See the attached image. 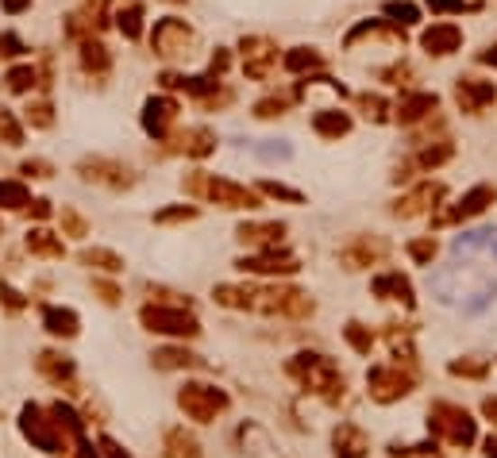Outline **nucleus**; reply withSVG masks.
I'll list each match as a JSON object with an SVG mask.
<instances>
[{
  "label": "nucleus",
  "instance_id": "1",
  "mask_svg": "<svg viewBox=\"0 0 497 458\" xmlns=\"http://www.w3.org/2000/svg\"><path fill=\"white\" fill-rule=\"evenodd\" d=\"M212 297L224 308L281 316V320H308L317 312V300L305 289H293V285H216Z\"/></svg>",
  "mask_w": 497,
  "mask_h": 458
},
{
  "label": "nucleus",
  "instance_id": "2",
  "mask_svg": "<svg viewBox=\"0 0 497 458\" xmlns=\"http://www.w3.org/2000/svg\"><path fill=\"white\" fill-rule=\"evenodd\" d=\"M286 374L301 385L305 393L328 400V405H339L347 397V378L328 354H317V351H297L293 359L286 362Z\"/></svg>",
  "mask_w": 497,
  "mask_h": 458
},
{
  "label": "nucleus",
  "instance_id": "3",
  "mask_svg": "<svg viewBox=\"0 0 497 458\" xmlns=\"http://www.w3.org/2000/svg\"><path fill=\"white\" fill-rule=\"evenodd\" d=\"M428 435L451 443V447H474L478 443V420L466 412L463 405H451V400H436L428 408Z\"/></svg>",
  "mask_w": 497,
  "mask_h": 458
},
{
  "label": "nucleus",
  "instance_id": "4",
  "mask_svg": "<svg viewBox=\"0 0 497 458\" xmlns=\"http://www.w3.org/2000/svg\"><path fill=\"white\" fill-rule=\"evenodd\" d=\"M232 405V397L220 389V385H208V381H186L178 389V408L186 412L193 424H212L216 417H224Z\"/></svg>",
  "mask_w": 497,
  "mask_h": 458
},
{
  "label": "nucleus",
  "instance_id": "5",
  "mask_svg": "<svg viewBox=\"0 0 497 458\" xmlns=\"http://www.w3.org/2000/svg\"><path fill=\"white\" fill-rule=\"evenodd\" d=\"M139 324L154 335L170 339H197L201 335V320L193 316L186 305H143L139 308Z\"/></svg>",
  "mask_w": 497,
  "mask_h": 458
},
{
  "label": "nucleus",
  "instance_id": "6",
  "mask_svg": "<svg viewBox=\"0 0 497 458\" xmlns=\"http://www.w3.org/2000/svg\"><path fill=\"white\" fill-rule=\"evenodd\" d=\"M417 389V374L413 370H401V362H382L366 370V393L378 405H393Z\"/></svg>",
  "mask_w": 497,
  "mask_h": 458
},
{
  "label": "nucleus",
  "instance_id": "7",
  "mask_svg": "<svg viewBox=\"0 0 497 458\" xmlns=\"http://www.w3.org/2000/svg\"><path fill=\"white\" fill-rule=\"evenodd\" d=\"M20 432H23V439L32 443V447L47 451V454H62V451H66V435L59 432V424L51 420V412L39 408V405H23V412H20Z\"/></svg>",
  "mask_w": 497,
  "mask_h": 458
},
{
  "label": "nucleus",
  "instance_id": "8",
  "mask_svg": "<svg viewBox=\"0 0 497 458\" xmlns=\"http://www.w3.org/2000/svg\"><path fill=\"white\" fill-rule=\"evenodd\" d=\"M235 266L244 270V274H254V278H293L297 270H301V262H297L290 251H281V247L244 254Z\"/></svg>",
  "mask_w": 497,
  "mask_h": 458
},
{
  "label": "nucleus",
  "instance_id": "9",
  "mask_svg": "<svg viewBox=\"0 0 497 458\" xmlns=\"http://www.w3.org/2000/svg\"><path fill=\"white\" fill-rule=\"evenodd\" d=\"M212 205H220V208H232V212H254L262 205V193L259 189H247V185H235L228 178H205V193Z\"/></svg>",
  "mask_w": 497,
  "mask_h": 458
},
{
  "label": "nucleus",
  "instance_id": "10",
  "mask_svg": "<svg viewBox=\"0 0 497 458\" xmlns=\"http://www.w3.org/2000/svg\"><path fill=\"white\" fill-rule=\"evenodd\" d=\"M151 47L154 54H162V59H178V54H189L193 47V27L178 16H166L154 23V35H151Z\"/></svg>",
  "mask_w": 497,
  "mask_h": 458
},
{
  "label": "nucleus",
  "instance_id": "11",
  "mask_svg": "<svg viewBox=\"0 0 497 458\" xmlns=\"http://www.w3.org/2000/svg\"><path fill=\"white\" fill-rule=\"evenodd\" d=\"M490 205H497V189H493V185H474V189L463 193L459 205H451L447 212H439V216H436V227L474 220V216H482V212H486Z\"/></svg>",
  "mask_w": 497,
  "mask_h": 458
},
{
  "label": "nucleus",
  "instance_id": "12",
  "mask_svg": "<svg viewBox=\"0 0 497 458\" xmlns=\"http://www.w3.org/2000/svg\"><path fill=\"white\" fill-rule=\"evenodd\" d=\"M447 197V185L444 181H424V185H417L413 193H405L401 200H393V216L397 220H413V216H424V212H432L439 200Z\"/></svg>",
  "mask_w": 497,
  "mask_h": 458
},
{
  "label": "nucleus",
  "instance_id": "13",
  "mask_svg": "<svg viewBox=\"0 0 497 458\" xmlns=\"http://www.w3.org/2000/svg\"><path fill=\"white\" fill-rule=\"evenodd\" d=\"M390 254V243L378 239V235H354L344 251H339V262H344L347 270H371L378 262H386Z\"/></svg>",
  "mask_w": 497,
  "mask_h": 458
},
{
  "label": "nucleus",
  "instance_id": "14",
  "mask_svg": "<svg viewBox=\"0 0 497 458\" xmlns=\"http://www.w3.org/2000/svg\"><path fill=\"white\" fill-rule=\"evenodd\" d=\"M274 66H278V47H274V42L262 39V35L244 39V69H247V78L266 81Z\"/></svg>",
  "mask_w": 497,
  "mask_h": 458
},
{
  "label": "nucleus",
  "instance_id": "15",
  "mask_svg": "<svg viewBox=\"0 0 497 458\" xmlns=\"http://www.w3.org/2000/svg\"><path fill=\"white\" fill-rule=\"evenodd\" d=\"M78 174L85 181H97V185H108V189H127L135 178H132V169L120 166V162H108V159H85L78 166Z\"/></svg>",
  "mask_w": 497,
  "mask_h": 458
},
{
  "label": "nucleus",
  "instance_id": "16",
  "mask_svg": "<svg viewBox=\"0 0 497 458\" xmlns=\"http://www.w3.org/2000/svg\"><path fill=\"white\" fill-rule=\"evenodd\" d=\"M35 366H39V374L47 378L51 385L78 393V370H74V359H66V354H59V351H42L39 359H35Z\"/></svg>",
  "mask_w": 497,
  "mask_h": 458
},
{
  "label": "nucleus",
  "instance_id": "17",
  "mask_svg": "<svg viewBox=\"0 0 497 458\" xmlns=\"http://www.w3.org/2000/svg\"><path fill=\"white\" fill-rule=\"evenodd\" d=\"M493 96H497L493 81H482V78H459L456 81V100L466 116H478L486 105H493Z\"/></svg>",
  "mask_w": 497,
  "mask_h": 458
},
{
  "label": "nucleus",
  "instance_id": "18",
  "mask_svg": "<svg viewBox=\"0 0 497 458\" xmlns=\"http://www.w3.org/2000/svg\"><path fill=\"white\" fill-rule=\"evenodd\" d=\"M235 239L251 251H270V247H281L286 239V224L278 220H266V224H239L235 227Z\"/></svg>",
  "mask_w": 497,
  "mask_h": 458
},
{
  "label": "nucleus",
  "instance_id": "19",
  "mask_svg": "<svg viewBox=\"0 0 497 458\" xmlns=\"http://www.w3.org/2000/svg\"><path fill=\"white\" fill-rule=\"evenodd\" d=\"M178 120V100L170 96H151L143 105V132L154 135V139H166L170 127H174Z\"/></svg>",
  "mask_w": 497,
  "mask_h": 458
},
{
  "label": "nucleus",
  "instance_id": "20",
  "mask_svg": "<svg viewBox=\"0 0 497 458\" xmlns=\"http://www.w3.org/2000/svg\"><path fill=\"white\" fill-rule=\"evenodd\" d=\"M332 454L336 458H366V454H371V435H366L359 424L344 420L332 432Z\"/></svg>",
  "mask_w": 497,
  "mask_h": 458
},
{
  "label": "nucleus",
  "instance_id": "21",
  "mask_svg": "<svg viewBox=\"0 0 497 458\" xmlns=\"http://www.w3.org/2000/svg\"><path fill=\"white\" fill-rule=\"evenodd\" d=\"M371 289H374V297H382V300H397V305H405V308H417L413 281H409L401 270H386V274H378V278L371 281Z\"/></svg>",
  "mask_w": 497,
  "mask_h": 458
},
{
  "label": "nucleus",
  "instance_id": "22",
  "mask_svg": "<svg viewBox=\"0 0 497 458\" xmlns=\"http://www.w3.org/2000/svg\"><path fill=\"white\" fill-rule=\"evenodd\" d=\"M420 42H424V50H428V54L444 59V54H456L463 47V32L456 23H432L428 32L420 35Z\"/></svg>",
  "mask_w": 497,
  "mask_h": 458
},
{
  "label": "nucleus",
  "instance_id": "23",
  "mask_svg": "<svg viewBox=\"0 0 497 458\" xmlns=\"http://www.w3.org/2000/svg\"><path fill=\"white\" fill-rule=\"evenodd\" d=\"M439 108V96L436 93H405L397 100V120L401 124H420L424 116H432Z\"/></svg>",
  "mask_w": 497,
  "mask_h": 458
},
{
  "label": "nucleus",
  "instance_id": "24",
  "mask_svg": "<svg viewBox=\"0 0 497 458\" xmlns=\"http://www.w3.org/2000/svg\"><path fill=\"white\" fill-rule=\"evenodd\" d=\"M42 327H47L51 335H59V339H74V335L81 332V320H78L74 308L47 305V308H42Z\"/></svg>",
  "mask_w": 497,
  "mask_h": 458
},
{
  "label": "nucleus",
  "instance_id": "25",
  "mask_svg": "<svg viewBox=\"0 0 497 458\" xmlns=\"http://www.w3.org/2000/svg\"><path fill=\"white\" fill-rule=\"evenodd\" d=\"M151 362H154V370H201L205 366L201 354H193L186 347H159L151 354Z\"/></svg>",
  "mask_w": 497,
  "mask_h": 458
},
{
  "label": "nucleus",
  "instance_id": "26",
  "mask_svg": "<svg viewBox=\"0 0 497 458\" xmlns=\"http://www.w3.org/2000/svg\"><path fill=\"white\" fill-rule=\"evenodd\" d=\"M312 132H317L320 139H344L351 132V116L339 108H324L312 116Z\"/></svg>",
  "mask_w": 497,
  "mask_h": 458
},
{
  "label": "nucleus",
  "instance_id": "27",
  "mask_svg": "<svg viewBox=\"0 0 497 458\" xmlns=\"http://www.w3.org/2000/svg\"><path fill=\"white\" fill-rule=\"evenodd\" d=\"M27 251L39 254V259H62V254H66V243L54 235V232H47V227H35V232L27 235Z\"/></svg>",
  "mask_w": 497,
  "mask_h": 458
},
{
  "label": "nucleus",
  "instance_id": "28",
  "mask_svg": "<svg viewBox=\"0 0 497 458\" xmlns=\"http://www.w3.org/2000/svg\"><path fill=\"white\" fill-rule=\"evenodd\" d=\"M386 343L397 362H413V327L409 324H386Z\"/></svg>",
  "mask_w": 497,
  "mask_h": 458
},
{
  "label": "nucleus",
  "instance_id": "29",
  "mask_svg": "<svg viewBox=\"0 0 497 458\" xmlns=\"http://www.w3.org/2000/svg\"><path fill=\"white\" fill-rule=\"evenodd\" d=\"M166 458H201V443H197L186 427H170L166 432Z\"/></svg>",
  "mask_w": 497,
  "mask_h": 458
},
{
  "label": "nucleus",
  "instance_id": "30",
  "mask_svg": "<svg viewBox=\"0 0 497 458\" xmlns=\"http://www.w3.org/2000/svg\"><path fill=\"white\" fill-rule=\"evenodd\" d=\"M81 66L89 69V74H108L112 59H108V50H105L101 39H93V35L81 39Z\"/></svg>",
  "mask_w": 497,
  "mask_h": 458
},
{
  "label": "nucleus",
  "instance_id": "31",
  "mask_svg": "<svg viewBox=\"0 0 497 458\" xmlns=\"http://www.w3.org/2000/svg\"><path fill=\"white\" fill-rule=\"evenodd\" d=\"M181 151H186L189 159H208V154L216 151V135H212L208 127H189V132L181 135Z\"/></svg>",
  "mask_w": 497,
  "mask_h": 458
},
{
  "label": "nucleus",
  "instance_id": "32",
  "mask_svg": "<svg viewBox=\"0 0 497 458\" xmlns=\"http://www.w3.org/2000/svg\"><path fill=\"white\" fill-rule=\"evenodd\" d=\"M116 23L124 39H139L143 35V0H124L120 12H116Z\"/></svg>",
  "mask_w": 497,
  "mask_h": 458
},
{
  "label": "nucleus",
  "instance_id": "33",
  "mask_svg": "<svg viewBox=\"0 0 497 458\" xmlns=\"http://www.w3.org/2000/svg\"><path fill=\"white\" fill-rule=\"evenodd\" d=\"M344 339H347V347L354 354H363V359L374 351V332H371V327H363L359 320H347L344 324Z\"/></svg>",
  "mask_w": 497,
  "mask_h": 458
},
{
  "label": "nucleus",
  "instance_id": "34",
  "mask_svg": "<svg viewBox=\"0 0 497 458\" xmlns=\"http://www.w3.org/2000/svg\"><path fill=\"white\" fill-rule=\"evenodd\" d=\"M51 420L59 424V432H62V435H74V439L85 435V420H81L69 405H62V400H59V405H51Z\"/></svg>",
  "mask_w": 497,
  "mask_h": 458
},
{
  "label": "nucleus",
  "instance_id": "35",
  "mask_svg": "<svg viewBox=\"0 0 497 458\" xmlns=\"http://www.w3.org/2000/svg\"><path fill=\"white\" fill-rule=\"evenodd\" d=\"M281 66H286L290 74H305V69L324 66V59H320V50H312V47H293L286 59H281Z\"/></svg>",
  "mask_w": 497,
  "mask_h": 458
},
{
  "label": "nucleus",
  "instance_id": "36",
  "mask_svg": "<svg viewBox=\"0 0 497 458\" xmlns=\"http://www.w3.org/2000/svg\"><path fill=\"white\" fill-rule=\"evenodd\" d=\"M81 266H97L105 274H120L124 270V259L116 251H105V247H93V251H81Z\"/></svg>",
  "mask_w": 497,
  "mask_h": 458
},
{
  "label": "nucleus",
  "instance_id": "37",
  "mask_svg": "<svg viewBox=\"0 0 497 458\" xmlns=\"http://www.w3.org/2000/svg\"><path fill=\"white\" fill-rule=\"evenodd\" d=\"M297 100V93H274V96H262L254 105V116L259 120H274V116H286V108Z\"/></svg>",
  "mask_w": 497,
  "mask_h": 458
},
{
  "label": "nucleus",
  "instance_id": "38",
  "mask_svg": "<svg viewBox=\"0 0 497 458\" xmlns=\"http://www.w3.org/2000/svg\"><path fill=\"white\" fill-rule=\"evenodd\" d=\"M32 205V189L23 181H0V208H23Z\"/></svg>",
  "mask_w": 497,
  "mask_h": 458
},
{
  "label": "nucleus",
  "instance_id": "39",
  "mask_svg": "<svg viewBox=\"0 0 497 458\" xmlns=\"http://www.w3.org/2000/svg\"><path fill=\"white\" fill-rule=\"evenodd\" d=\"M5 81H8L12 93H32L35 81H39V69L35 66H12L8 74H5Z\"/></svg>",
  "mask_w": 497,
  "mask_h": 458
},
{
  "label": "nucleus",
  "instance_id": "40",
  "mask_svg": "<svg viewBox=\"0 0 497 458\" xmlns=\"http://www.w3.org/2000/svg\"><path fill=\"white\" fill-rule=\"evenodd\" d=\"M451 154H456V147H451V142H436V147H424L420 154H417V166L420 169H439L444 166Z\"/></svg>",
  "mask_w": 497,
  "mask_h": 458
},
{
  "label": "nucleus",
  "instance_id": "41",
  "mask_svg": "<svg viewBox=\"0 0 497 458\" xmlns=\"http://www.w3.org/2000/svg\"><path fill=\"white\" fill-rule=\"evenodd\" d=\"M447 370H451V374H456V378H471V381H482V378L490 374V362H486V359H456V362H451Z\"/></svg>",
  "mask_w": 497,
  "mask_h": 458
},
{
  "label": "nucleus",
  "instance_id": "42",
  "mask_svg": "<svg viewBox=\"0 0 497 458\" xmlns=\"http://www.w3.org/2000/svg\"><path fill=\"white\" fill-rule=\"evenodd\" d=\"M409 259H413L417 266H432V259H436V251H439V243L432 239V235H424V239H413L409 243Z\"/></svg>",
  "mask_w": 497,
  "mask_h": 458
},
{
  "label": "nucleus",
  "instance_id": "43",
  "mask_svg": "<svg viewBox=\"0 0 497 458\" xmlns=\"http://www.w3.org/2000/svg\"><path fill=\"white\" fill-rule=\"evenodd\" d=\"M359 108H363V116H366V120H374V124L390 120V116H386L390 105H386V100H382L378 93H363V96H359Z\"/></svg>",
  "mask_w": 497,
  "mask_h": 458
},
{
  "label": "nucleus",
  "instance_id": "44",
  "mask_svg": "<svg viewBox=\"0 0 497 458\" xmlns=\"http://www.w3.org/2000/svg\"><path fill=\"white\" fill-rule=\"evenodd\" d=\"M0 142H8V147H20L23 142V127L16 124L8 108H0Z\"/></svg>",
  "mask_w": 497,
  "mask_h": 458
},
{
  "label": "nucleus",
  "instance_id": "45",
  "mask_svg": "<svg viewBox=\"0 0 497 458\" xmlns=\"http://www.w3.org/2000/svg\"><path fill=\"white\" fill-rule=\"evenodd\" d=\"M259 193L274 197V200H290V205H305V197L297 189H290V185H281V181H259Z\"/></svg>",
  "mask_w": 497,
  "mask_h": 458
},
{
  "label": "nucleus",
  "instance_id": "46",
  "mask_svg": "<svg viewBox=\"0 0 497 458\" xmlns=\"http://www.w3.org/2000/svg\"><path fill=\"white\" fill-rule=\"evenodd\" d=\"M390 454L393 458H439L436 443H417V447H401V443H393Z\"/></svg>",
  "mask_w": 497,
  "mask_h": 458
},
{
  "label": "nucleus",
  "instance_id": "47",
  "mask_svg": "<svg viewBox=\"0 0 497 458\" xmlns=\"http://www.w3.org/2000/svg\"><path fill=\"white\" fill-rule=\"evenodd\" d=\"M386 16H393L397 23H417L420 12H417V5H409V0H390V5H386Z\"/></svg>",
  "mask_w": 497,
  "mask_h": 458
},
{
  "label": "nucleus",
  "instance_id": "48",
  "mask_svg": "<svg viewBox=\"0 0 497 458\" xmlns=\"http://www.w3.org/2000/svg\"><path fill=\"white\" fill-rule=\"evenodd\" d=\"M186 220H197V208L193 205H178V208H162L154 224H186Z\"/></svg>",
  "mask_w": 497,
  "mask_h": 458
},
{
  "label": "nucleus",
  "instance_id": "49",
  "mask_svg": "<svg viewBox=\"0 0 497 458\" xmlns=\"http://www.w3.org/2000/svg\"><path fill=\"white\" fill-rule=\"evenodd\" d=\"M27 124L32 127H51L54 124V108L47 100H39V105H27Z\"/></svg>",
  "mask_w": 497,
  "mask_h": 458
},
{
  "label": "nucleus",
  "instance_id": "50",
  "mask_svg": "<svg viewBox=\"0 0 497 458\" xmlns=\"http://www.w3.org/2000/svg\"><path fill=\"white\" fill-rule=\"evenodd\" d=\"M62 232L74 235V239H85V235H89V224H85L74 208H62Z\"/></svg>",
  "mask_w": 497,
  "mask_h": 458
},
{
  "label": "nucleus",
  "instance_id": "51",
  "mask_svg": "<svg viewBox=\"0 0 497 458\" xmlns=\"http://www.w3.org/2000/svg\"><path fill=\"white\" fill-rule=\"evenodd\" d=\"M428 8L432 12H478L482 8V0H428Z\"/></svg>",
  "mask_w": 497,
  "mask_h": 458
},
{
  "label": "nucleus",
  "instance_id": "52",
  "mask_svg": "<svg viewBox=\"0 0 497 458\" xmlns=\"http://www.w3.org/2000/svg\"><path fill=\"white\" fill-rule=\"evenodd\" d=\"M23 50H27V47H23L20 35H12V32L0 35V59H16V54H23Z\"/></svg>",
  "mask_w": 497,
  "mask_h": 458
},
{
  "label": "nucleus",
  "instance_id": "53",
  "mask_svg": "<svg viewBox=\"0 0 497 458\" xmlns=\"http://www.w3.org/2000/svg\"><path fill=\"white\" fill-rule=\"evenodd\" d=\"M20 174H27V178H51V174H54V166H51V162H42V159H27V162L20 166Z\"/></svg>",
  "mask_w": 497,
  "mask_h": 458
},
{
  "label": "nucleus",
  "instance_id": "54",
  "mask_svg": "<svg viewBox=\"0 0 497 458\" xmlns=\"http://www.w3.org/2000/svg\"><path fill=\"white\" fill-rule=\"evenodd\" d=\"M93 289H97V297H101L105 305H120V297H124L112 281H93Z\"/></svg>",
  "mask_w": 497,
  "mask_h": 458
},
{
  "label": "nucleus",
  "instance_id": "55",
  "mask_svg": "<svg viewBox=\"0 0 497 458\" xmlns=\"http://www.w3.org/2000/svg\"><path fill=\"white\" fill-rule=\"evenodd\" d=\"M97 447L105 451V458H132V451H124L116 439H108V435H101V443H97Z\"/></svg>",
  "mask_w": 497,
  "mask_h": 458
},
{
  "label": "nucleus",
  "instance_id": "56",
  "mask_svg": "<svg viewBox=\"0 0 497 458\" xmlns=\"http://www.w3.org/2000/svg\"><path fill=\"white\" fill-rule=\"evenodd\" d=\"M27 212H32V220H51V200H32V208H27Z\"/></svg>",
  "mask_w": 497,
  "mask_h": 458
},
{
  "label": "nucleus",
  "instance_id": "57",
  "mask_svg": "<svg viewBox=\"0 0 497 458\" xmlns=\"http://www.w3.org/2000/svg\"><path fill=\"white\" fill-rule=\"evenodd\" d=\"M0 297H5V305H8L12 312H20V308H23V297H20L16 289H8V285H0Z\"/></svg>",
  "mask_w": 497,
  "mask_h": 458
},
{
  "label": "nucleus",
  "instance_id": "58",
  "mask_svg": "<svg viewBox=\"0 0 497 458\" xmlns=\"http://www.w3.org/2000/svg\"><path fill=\"white\" fill-rule=\"evenodd\" d=\"M0 8H5L8 16H20L23 8H32V0H0Z\"/></svg>",
  "mask_w": 497,
  "mask_h": 458
},
{
  "label": "nucleus",
  "instance_id": "59",
  "mask_svg": "<svg viewBox=\"0 0 497 458\" xmlns=\"http://www.w3.org/2000/svg\"><path fill=\"white\" fill-rule=\"evenodd\" d=\"M482 417H486V420L497 427V397H486V400H482Z\"/></svg>",
  "mask_w": 497,
  "mask_h": 458
},
{
  "label": "nucleus",
  "instance_id": "60",
  "mask_svg": "<svg viewBox=\"0 0 497 458\" xmlns=\"http://www.w3.org/2000/svg\"><path fill=\"white\" fill-rule=\"evenodd\" d=\"M74 458H101V451L93 447V443H85V439H78V451H74Z\"/></svg>",
  "mask_w": 497,
  "mask_h": 458
},
{
  "label": "nucleus",
  "instance_id": "61",
  "mask_svg": "<svg viewBox=\"0 0 497 458\" xmlns=\"http://www.w3.org/2000/svg\"><path fill=\"white\" fill-rule=\"evenodd\" d=\"M478 62H486V66H493V69H497V47L482 50V54H478Z\"/></svg>",
  "mask_w": 497,
  "mask_h": 458
},
{
  "label": "nucleus",
  "instance_id": "62",
  "mask_svg": "<svg viewBox=\"0 0 497 458\" xmlns=\"http://www.w3.org/2000/svg\"><path fill=\"white\" fill-rule=\"evenodd\" d=\"M482 451H486V458H497V435H490L486 443H482Z\"/></svg>",
  "mask_w": 497,
  "mask_h": 458
},
{
  "label": "nucleus",
  "instance_id": "63",
  "mask_svg": "<svg viewBox=\"0 0 497 458\" xmlns=\"http://www.w3.org/2000/svg\"><path fill=\"white\" fill-rule=\"evenodd\" d=\"M174 5H181V0H174Z\"/></svg>",
  "mask_w": 497,
  "mask_h": 458
}]
</instances>
